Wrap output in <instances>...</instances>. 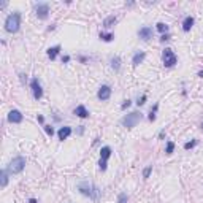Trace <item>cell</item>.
<instances>
[{
  "label": "cell",
  "instance_id": "cell-1",
  "mask_svg": "<svg viewBox=\"0 0 203 203\" xmlns=\"http://www.w3.org/2000/svg\"><path fill=\"white\" fill-rule=\"evenodd\" d=\"M78 191H80L83 195L92 198V200H99L100 195H102V191L99 187L94 186V184H91V183H86V181L78 184Z\"/></svg>",
  "mask_w": 203,
  "mask_h": 203
},
{
  "label": "cell",
  "instance_id": "cell-2",
  "mask_svg": "<svg viewBox=\"0 0 203 203\" xmlns=\"http://www.w3.org/2000/svg\"><path fill=\"white\" fill-rule=\"evenodd\" d=\"M19 26H21V15L18 11L11 13L5 19V30L10 32V34H16L19 30Z\"/></svg>",
  "mask_w": 203,
  "mask_h": 203
},
{
  "label": "cell",
  "instance_id": "cell-3",
  "mask_svg": "<svg viewBox=\"0 0 203 203\" xmlns=\"http://www.w3.org/2000/svg\"><path fill=\"white\" fill-rule=\"evenodd\" d=\"M24 167H26V157L18 156V157L11 159V162L8 164V173L18 175V173H21L22 170H24Z\"/></svg>",
  "mask_w": 203,
  "mask_h": 203
},
{
  "label": "cell",
  "instance_id": "cell-4",
  "mask_svg": "<svg viewBox=\"0 0 203 203\" xmlns=\"http://www.w3.org/2000/svg\"><path fill=\"white\" fill-rule=\"evenodd\" d=\"M141 113H138V111H133L130 114H127V116H124L122 118V126L124 127H127V129H133L137 126L138 122L141 121Z\"/></svg>",
  "mask_w": 203,
  "mask_h": 203
},
{
  "label": "cell",
  "instance_id": "cell-5",
  "mask_svg": "<svg viewBox=\"0 0 203 203\" xmlns=\"http://www.w3.org/2000/svg\"><path fill=\"white\" fill-rule=\"evenodd\" d=\"M162 61H164V65L165 67H173L175 64L178 62V59H176V56H175V53L170 48H167L162 53Z\"/></svg>",
  "mask_w": 203,
  "mask_h": 203
},
{
  "label": "cell",
  "instance_id": "cell-6",
  "mask_svg": "<svg viewBox=\"0 0 203 203\" xmlns=\"http://www.w3.org/2000/svg\"><path fill=\"white\" fill-rule=\"evenodd\" d=\"M30 87H32V94L37 100H40L41 97H43V89H41V84L38 81V78H34V80L30 81Z\"/></svg>",
  "mask_w": 203,
  "mask_h": 203
},
{
  "label": "cell",
  "instance_id": "cell-7",
  "mask_svg": "<svg viewBox=\"0 0 203 203\" xmlns=\"http://www.w3.org/2000/svg\"><path fill=\"white\" fill-rule=\"evenodd\" d=\"M37 11V16H38V19H46V18L49 16V5L48 3H38L35 8Z\"/></svg>",
  "mask_w": 203,
  "mask_h": 203
},
{
  "label": "cell",
  "instance_id": "cell-8",
  "mask_svg": "<svg viewBox=\"0 0 203 203\" xmlns=\"http://www.w3.org/2000/svg\"><path fill=\"white\" fill-rule=\"evenodd\" d=\"M22 119H24V116H22V113L19 110H11L8 113V121L11 124H19V122H22Z\"/></svg>",
  "mask_w": 203,
  "mask_h": 203
},
{
  "label": "cell",
  "instance_id": "cell-9",
  "mask_svg": "<svg viewBox=\"0 0 203 203\" xmlns=\"http://www.w3.org/2000/svg\"><path fill=\"white\" fill-rule=\"evenodd\" d=\"M138 37L143 40V41H148V40H151L152 38V29L151 27H141L140 30H138Z\"/></svg>",
  "mask_w": 203,
  "mask_h": 203
},
{
  "label": "cell",
  "instance_id": "cell-10",
  "mask_svg": "<svg viewBox=\"0 0 203 203\" xmlns=\"http://www.w3.org/2000/svg\"><path fill=\"white\" fill-rule=\"evenodd\" d=\"M97 97H99L100 100H108L110 97H111V89H110V86H102L99 92H97Z\"/></svg>",
  "mask_w": 203,
  "mask_h": 203
},
{
  "label": "cell",
  "instance_id": "cell-11",
  "mask_svg": "<svg viewBox=\"0 0 203 203\" xmlns=\"http://www.w3.org/2000/svg\"><path fill=\"white\" fill-rule=\"evenodd\" d=\"M70 135H72V127H61V129H59V132H57V137H59V140H61V141L67 140Z\"/></svg>",
  "mask_w": 203,
  "mask_h": 203
},
{
  "label": "cell",
  "instance_id": "cell-12",
  "mask_svg": "<svg viewBox=\"0 0 203 203\" xmlns=\"http://www.w3.org/2000/svg\"><path fill=\"white\" fill-rule=\"evenodd\" d=\"M75 114H76L78 118H83V119H84V118L89 116V111L86 110L84 105H80V107H76V110H75Z\"/></svg>",
  "mask_w": 203,
  "mask_h": 203
},
{
  "label": "cell",
  "instance_id": "cell-13",
  "mask_svg": "<svg viewBox=\"0 0 203 203\" xmlns=\"http://www.w3.org/2000/svg\"><path fill=\"white\" fill-rule=\"evenodd\" d=\"M110 156H111V148H110V146H103L100 149V159L102 160H108Z\"/></svg>",
  "mask_w": 203,
  "mask_h": 203
},
{
  "label": "cell",
  "instance_id": "cell-14",
  "mask_svg": "<svg viewBox=\"0 0 203 203\" xmlns=\"http://www.w3.org/2000/svg\"><path fill=\"white\" fill-rule=\"evenodd\" d=\"M192 26H194V18L192 16H187L186 19H184V22H183V30L184 32H189L192 29Z\"/></svg>",
  "mask_w": 203,
  "mask_h": 203
},
{
  "label": "cell",
  "instance_id": "cell-15",
  "mask_svg": "<svg viewBox=\"0 0 203 203\" xmlns=\"http://www.w3.org/2000/svg\"><path fill=\"white\" fill-rule=\"evenodd\" d=\"M59 51H61V46H53V48H49L48 49V57L51 59V61H54V59H56V56L59 54Z\"/></svg>",
  "mask_w": 203,
  "mask_h": 203
},
{
  "label": "cell",
  "instance_id": "cell-16",
  "mask_svg": "<svg viewBox=\"0 0 203 203\" xmlns=\"http://www.w3.org/2000/svg\"><path fill=\"white\" fill-rule=\"evenodd\" d=\"M118 22V18L116 16H108L107 19L103 21V27H107V29H110V27H113L114 24Z\"/></svg>",
  "mask_w": 203,
  "mask_h": 203
},
{
  "label": "cell",
  "instance_id": "cell-17",
  "mask_svg": "<svg viewBox=\"0 0 203 203\" xmlns=\"http://www.w3.org/2000/svg\"><path fill=\"white\" fill-rule=\"evenodd\" d=\"M145 57H146V54L145 53H137L135 56H133L132 59V62H133V65H140V64L145 61Z\"/></svg>",
  "mask_w": 203,
  "mask_h": 203
},
{
  "label": "cell",
  "instance_id": "cell-18",
  "mask_svg": "<svg viewBox=\"0 0 203 203\" xmlns=\"http://www.w3.org/2000/svg\"><path fill=\"white\" fill-rule=\"evenodd\" d=\"M111 67H113V68H114V70H116V72L119 70V68H121V59H119L118 56L111 59Z\"/></svg>",
  "mask_w": 203,
  "mask_h": 203
},
{
  "label": "cell",
  "instance_id": "cell-19",
  "mask_svg": "<svg viewBox=\"0 0 203 203\" xmlns=\"http://www.w3.org/2000/svg\"><path fill=\"white\" fill-rule=\"evenodd\" d=\"M0 178H2V187H7L8 184V175L5 170H2V173H0Z\"/></svg>",
  "mask_w": 203,
  "mask_h": 203
},
{
  "label": "cell",
  "instance_id": "cell-20",
  "mask_svg": "<svg viewBox=\"0 0 203 203\" xmlns=\"http://www.w3.org/2000/svg\"><path fill=\"white\" fill-rule=\"evenodd\" d=\"M100 38L103 40V41H107V43H110V41H113L114 35L113 34H100Z\"/></svg>",
  "mask_w": 203,
  "mask_h": 203
},
{
  "label": "cell",
  "instance_id": "cell-21",
  "mask_svg": "<svg viewBox=\"0 0 203 203\" xmlns=\"http://www.w3.org/2000/svg\"><path fill=\"white\" fill-rule=\"evenodd\" d=\"M157 108H159V105L156 103L154 107L151 108V114H149V121H156V111H157Z\"/></svg>",
  "mask_w": 203,
  "mask_h": 203
},
{
  "label": "cell",
  "instance_id": "cell-22",
  "mask_svg": "<svg viewBox=\"0 0 203 203\" xmlns=\"http://www.w3.org/2000/svg\"><path fill=\"white\" fill-rule=\"evenodd\" d=\"M151 172H152V165H148V167L143 170V178L148 179V178H149V175H151Z\"/></svg>",
  "mask_w": 203,
  "mask_h": 203
},
{
  "label": "cell",
  "instance_id": "cell-23",
  "mask_svg": "<svg viewBox=\"0 0 203 203\" xmlns=\"http://www.w3.org/2000/svg\"><path fill=\"white\" fill-rule=\"evenodd\" d=\"M157 30L159 32H165V34H167V30H168V26L167 24H164V22H157Z\"/></svg>",
  "mask_w": 203,
  "mask_h": 203
},
{
  "label": "cell",
  "instance_id": "cell-24",
  "mask_svg": "<svg viewBox=\"0 0 203 203\" xmlns=\"http://www.w3.org/2000/svg\"><path fill=\"white\" fill-rule=\"evenodd\" d=\"M129 200V197H127V194H119V197H118V203H127Z\"/></svg>",
  "mask_w": 203,
  "mask_h": 203
},
{
  "label": "cell",
  "instance_id": "cell-25",
  "mask_svg": "<svg viewBox=\"0 0 203 203\" xmlns=\"http://www.w3.org/2000/svg\"><path fill=\"white\" fill-rule=\"evenodd\" d=\"M173 149H175V143L173 141H168L167 143V154H172Z\"/></svg>",
  "mask_w": 203,
  "mask_h": 203
},
{
  "label": "cell",
  "instance_id": "cell-26",
  "mask_svg": "<svg viewBox=\"0 0 203 203\" xmlns=\"http://www.w3.org/2000/svg\"><path fill=\"white\" fill-rule=\"evenodd\" d=\"M45 132H46V135H49V137L54 135V129L51 126H45Z\"/></svg>",
  "mask_w": 203,
  "mask_h": 203
},
{
  "label": "cell",
  "instance_id": "cell-27",
  "mask_svg": "<svg viewBox=\"0 0 203 203\" xmlns=\"http://www.w3.org/2000/svg\"><path fill=\"white\" fill-rule=\"evenodd\" d=\"M99 165H100V170H102V172H105V170H107V167H108V165H107V160H102V159H100Z\"/></svg>",
  "mask_w": 203,
  "mask_h": 203
},
{
  "label": "cell",
  "instance_id": "cell-28",
  "mask_svg": "<svg viewBox=\"0 0 203 203\" xmlns=\"http://www.w3.org/2000/svg\"><path fill=\"white\" fill-rule=\"evenodd\" d=\"M197 145V141L194 140V141H189V143H186V145H184V149H191V148H194Z\"/></svg>",
  "mask_w": 203,
  "mask_h": 203
},
{
  "label": "cell",
  "instance_id": "cell-29",
  "mask_svg": "<svg viewBox=\"0 0 203 203\" xmlns=\"http://www.w3.org/2000/svg\"><path fill=\"white\" fill-rule=\"evenodd\" d=\"M145 102H146V95H143L141 99H138L137 105H138V107H141V105H145Z\"/></svg>",
  "mask_w": 203,
  "mask_h": 203
},
{
  "label": "cell",
  "instance_id": "cell-30",
  "mask_svg": "<svg viewBox=\"0 0 203 203\" xmlns=\"http://www.w3.org/2000/svg\"><path fill=\"white\" fill-rule=\"evenodd\" d=\"M130 103H132V102L127 99V100H126V102H124V103H122V107H121V108H122V110H126V108H129V107H130Z\"/></svg>",
  "mask_w": 203,
  "mask_h": 203
},
{
  "label": "cell",
  "instance_id": "cell-31",
  "mask_svg": "<svg viewBox=\"0 0 203 203\" xmlns=\"http://www.w3.org/2000/svg\"><path fill=\"white\" fill-rule=\"evenodd\" d=\"M167 40H170V35L168 34H164L162 37H160V41H167Z\"/></svg>",
  "mask_w": 203,
  "mask_h": 203
},
{
  "label": "cell",
  "instance_id": "cell-32",
  "mask_svg": "<svg viewBox=\"0 0 203 203\" xmlns=\"http://www.w3.org/2000/svg\"><path fill=\"white\" fill-rule=\"evenodd\" d=\"M68 61H70V57H68V56H64L62 57V62H68Z\"/></svg>",
  "mask_w": 203,
  "mask_h": 203
},
{
  "label": "cell",
  "instance_id": "cell-33",
  "mask_svg": "<svg viewBox=\"0 0 203 203\" xmlns=\"http://www.w3.org/2000/svg\"><path fill=\"white\" fill-rule=\"evenodd\" d=\"M38 122L43 124V122H45V118H43V116H38Z\"/></svg>",
  "mask_w": 203,
  "mask_h": 203
},
{
  "label": "cell",
  "instance_id": "cell-34",
  "mask_svg": "<svg viewBox=\"0 0 203 203\" xmlns=\"http://www.w3.org/2000/svg\"><path fill=\"white\" fill-rule=\"evenodd\" d=\"M29 203H38V202H37L35 198H30V200H29Z\"/></svg>",
  "mask_w": 203,
  "mask_h": 203
},
{
  "label": "cell",
  "instance_id": "cell-35",
  "mask_svg": "<svg viewBox=\"0 0 203 203\" xmlns=\"http://www.w3.org/2000/svg\"><path fill=\"white\" fill-rule=\"evenodd\" d=\"M198 76H200V78H203V70H202V72H198Z\"/></svg>",
  "mask_w": 203,
  "mask_h": 203
}]
</instances>
